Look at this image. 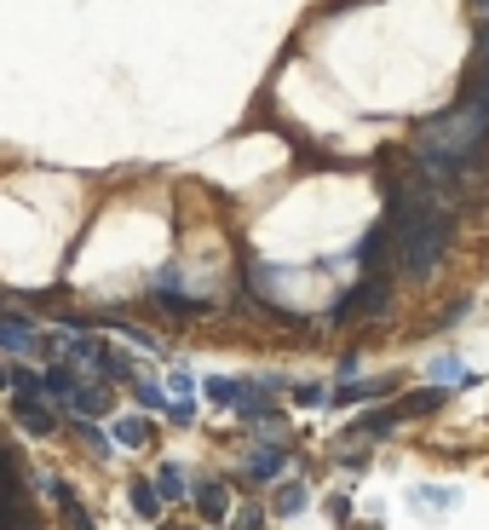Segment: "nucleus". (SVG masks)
Instances as JSON below:
<instances>
[{
	"mask_svg": "<svg viewBox=\"0 0 489 530\" xmlns=\"http://www.w3.org/2000/svg\"><path fill=\"white\" fill-rule=\"evenodd\" d=\"M484 156H489V70L472 64L455 110H444L415 133V162L426 185L449 202V196H472V179L484 174Z\"/></svg>",
	"mask_w": 489,
	"mask_h": 530,
	"instance_id": "1",
	"label": "nucleus"
},
{
	"mask_svg": "<svg viewBox=\"0 0 489 530\" xmlns=\"http://www.w3.org/2000/svg\"><path fill=\"white\" fill-rule=\"evenodd\" d=\"M386 242H391V260H398L403 277H432L437 260L449 254V237H455V208H444V196L426 185V191H403V185L386 179Z\"/></svg>",
	"mask_w": 489,
	"mask_h": 530,
	"instance_id": "2",
	"label": "nucleus"
},
{
	"mask_svg": "<svg viewBox=\"0 0 489 530\" xmlns=\"http://www.w3.org/2000/svg\"><path fill=\"white\" fill-rule=\"evenodd\" d=\"M386 294H391L386 271H369V277H362V283L345 294L334 311H328V323H352V317H362V311H386Z\"/></svg>",
	"mask_w": 489,
	"mask_h": 530,
	"instance_id": "3",
	"label": "nucleus"
},
{
	"mask_svg": "<svg viewBox=\"0 0 489 530\" xmlns=\"http://www.w3.org/2000/svg\"><path fill=\"white\" fill-rule=\"evenodd\" d=\"M362 271H386V260H391V242H386V225H374L369 237L357 242V254H352Z\"/></svg>",
	"mask_w": 489,
	"mask_h": 530,
	"instance_id": "4",
	"label": "nucleus"
},
{
	"mask_svg": "<svg viewBox=\"0 0 489 530\" xmlns=\"http://www.w3.org/2000/svg\"><path fill=\"white\" fill-rule=\"evenodd\" d=\"M12 415L24 421L35 439H46V432H58V415L52 410H41V398H12Z\"/></svg>",
	"mask_w": 489,
	"mask_h": 530,
	"instance_id": "5",
	"label": "nucleus"
},
{
	"mask_svg": "<svg viewBox=\"0 0 489 530\" xmlns=\"http://www.w3.org/2000/svg\"><path fill=\"white\" fill-rule=\"evenodd\" d=\"M196 513H202V519H225V513H230V496H225V485H219V478H202Z\"/></svg>",
	"mask_w": 489,
	"mask_h": 530,
	"instance_id": "6",
	"label": "nucleus"
},
{
	"mask_svg": "<svg viewBox=\"0 0 489 530\" xmlns=\"http://www.w3.org/2000/svg\"><path fill=\"white\" fill-rule=\"evenodd\" d=\"M70 403H75V415H104V410H109V393H104L99 381H75Z\"/></svg>",
	"mask_w": 489,
	"mask_h": 530,
	"instance_id": "7",
	"label": "nucleus"
},
{
	"mask_svg": "<svg viewBox=\"0 0 489 530\" xmlns=\"http://www.w3.org/2000/svg\"><path fill=\"white\" fill-rule=\"evenodd\" d=\"M386 393H391V381H386V375H374V381H352V386H340L334 398H340V403H369V398H386Z\"/></svg>",
	"mask_w": 489,
	"mask_h": 530,
	"instance_id": "8",
	"label": "nucleus"
},
{
	"mask_svg": "<svg viewBox=\"0 0 489 530\" xmlns=\"http://www.w3.org/2000/svg\"><path fill=\"white\" fill-rule=\"evenodd\" d=\"M0 346L6 352H29L35 346V329H29L24 317H0Z\"/></svg>",
	"mask_w": 489,
	"mask_h": 530,
	"instance_id": "9",
	"label": "nucleus"
},
{
	"mask_svg": "<svg viewBox=\"0 0 489 530\" xmlns=\"http://www.w3.org/2000/svg\"><path fill=\"white\" fill-rule=\"evenodd\" d=\"M75 369H46L41 375V398H58V403H70V393H75Z\"/></svg>",
	"mask_w": 489,
	"mask_h": 530,
	"instance_id": "10",
	"label": "nucleus"
},
{
	"mask_svg": "<svg viewBox=\"0 0 489 530\" xmlns=\"http://www.w3.org/2000/svg\"><path fill=\"white\" fill-rule=\"evenodd\" d=\"M116 444L145 450V444H150V421H145V415H121V421H116Z\"/></svg>",
	"mask_w": 489,
	"mask_h": 530,
	"instance_id": "11",
	"label": "nucleus"
},
{
	"mask_svg": "<svg viewBox=\"0 0 489 530\" xmlns=\"http://www.w3.org/2000/svg\"><path fill=\"white\" fill-rule=\"evenodd\" d=\"M403 421V410H381V415H362L357 427H352V439H381V432H391Z\"/></svg>",
	"mask_w": 489,
	"mask_h": 530,
	"instance_id": "12",
	"label": "nucleus"
},
{
	"mask_svg": "<svg viewBox=\"0 0 489 530\" xmlns=\"http://www.w3.org/2000/svg\"><path fill=\"white\" fill-rule=\"evenodd\" d=\"M155 311H167V317H202V311H208V306H202V300H184V294H162V289H155V300H150Z\"/></svg>",
	"mask_w": 489,
	"mask_h": 530,
	"instance_id": "13",
	"label": "nucleus"
},
{
	"mask_svg": "<svg viewBox=\"0 0 489 530\" xmlns=\"http://www.w3.org/2000/svg\"><path fill=\"white\" fill-rule=\"evenodd\" d=\"M127 502H133V513H145V519H155V513H162V496H155L150 478H138V485L127 490Z\"/></svg>",
	"mask_w": 489,
	"mask_h": 530,
	"instance_id": "14",
	"label": "nucleus"
},
{
	"mask_svg": "<svg viewBox=\"0 0 489 530\" xmlns=\"http://www.w3.org/2000/svg\"><path fill=\"white\" fill-rule=\"evenodd\" d=\"M150 485H155V496H184V467H179V461H167L162 473L150 478Z\"/></svg>",
	"mask_w": 489,
	"mask_h": 530,
	"instance_id": "15",
	"label": "nucleus"
},
{
	"mask_svg": "<svg viewBox=\"0 0 489 530\" xmlns=\"http://www.w3.org/2000/svg\"><path fill=\"white\" fill-rule=\"evenodd\" d=\"M6 386H12V393H18V398H41V375H35V369H12V375H6Z\"/></svg>",
	"mask_w": 489,
	"mask_h": 530,
	"instance_id": "16",
	"label": "nucleus"
},
{
	"mask_svg": "<svg viewBox=\"0 0 489 530\" xmlns=\"http://www.w3.org/2000/svg\"><path fill=\"white\" fill-rule=\"evenodd\" d=\"M432 375H437V381H461V386H478V375H472V369H461L455 357H437V364H432Z\"/></svg>",
	"mask_w": 489,
	"mask_h": 530,
	"instance_id": "17",
	"label": "nucleus"
},
{
	"mask_svg": "<svg viewBox=\"0 0 489 530\" xmlns=\"http://www.w3.org/2000/svg\"><path fill=\"white\" fill-rule=\"evenodd\" d=\"M282 461H288V456H282V450H259L248 473H254V478H277V473H282Z\"/></svg>",
	"mask_w": 489,
	"mask_h": 530,
	"instance_id": "18",
	"label": "nucleus"
},
{
	"mask_svg": "<svg viewBox=\"0 0 489 530\" xmlns=\"http://www.w3.org/2000/svg\"><path fill=\"white\" fill-rule=\"evenodd\" d=\"M299 507H306V490H299V485H282V496H277V513L288 519V513H299Z\"/></svg>",
	"mask_w": 489,
	"mask_h": 530,
	"instance_id": "19",
	"label": "nucleus"
},
{
	"mask_svg": "<svg viewBox=\"0 0 489 530\" xmlns=\"http://www.w3.org/2000/svg\"><path fill=\"white\" fill-rule=\"evenodd\" d=\"M133 393H138V403H145V410H162V403H167V398H162V386H155V381H138Z\"/></svg>",
	"mask_w": 489,
	"mask_h": 530,
	"instance_id": "20",
	"label": "nucleus"
},
{
	"mask_svg": "<svg viewBox=\"0 0 489 530\" xmlns=\"http://www.w3.org/2000/svg\"><path fill=\"white\" fill-rule=\"evenodd\" d=\"M64 519H70V530H92V519H87V507L75 502V496H70V502H64Z\"/></svg>",
	"mask_w": 489,
	"mask_h": 530,
	"instance_id": "21",
	"label": "nucleus"
},
{
	"mask_svg": "<svg viewBox=\"0 0 489 530\" xmlns=\"http://www.w3.org/2000/svg\"><path fill=\"white\" fill-rule=\"evenodd\" d=\"M478 64L489 70V0H484V18H478Z\"/></svg>",
	"mask_w": 489,
	"mask_h": 530,
	"instance_id": "22",
	"label": "nucleus"
},
{
	"mask_svg": "<svg viewBox=\"0 0 489 530\" xmlns=\"http://www.w3.org/2000/svg\"><path fill=\"white\" fill-rule=\"evenodd\" d=\"M415 496H420L426 507H449V502H455V490H415Z\"/></svg>",
	"mask_w": 489,
	"mask_h": 530,
	"instance_id": "23",
	"label": "nucleus"
},
{
	"mask_svg": "<svg viewBox=\"0 0 489 530\" xmlns=\"http://www.w3.org/2000/svg\"><path fill=\"white\" fill-rule=\"evenodd\" d=\"M259 525H265L259 507H242V513H236V530H259Z\"/></svg>",
	"mask_w": 489,
	"mask_h": 530,
	"instance_id": "24",
	"label": "nucleus"
},
{
	"mask_svg": "<svg viewBox=\"0 0 489 530\" xmlns=\"http://www.w3.org/2000/svg\"><path fill=\"white\" fill-rule=\"evenodd\" d=\"M0 386H6V369H0Z\"/></svg>",
	"mask_w": 489,
	"mask_h": 530,
	"instance_id": "25",
	"label": "nucleus"
}]
</instances>
